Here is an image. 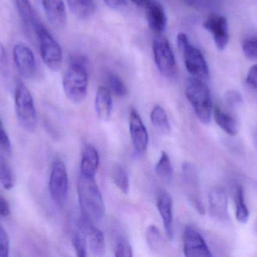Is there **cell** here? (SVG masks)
<instances>
[{
  "instance_id": "obj_1",
  "label": "cell",
  "mask_w": 257,
  "mask_h": 257,
  "mask_svg": "<svg viewBox=\"0 0 257 257\" xmlns=\"http://www.w3.org/2000/svg\"><path fill=\"white\" fill-rule=\"evenodd\" d=\"M77 189L82 218L93 224L100 221L105 212V205L95 178L80 175Z\"/></svg>"
},
{
  "instance_id": "obj_2",
  "label": "cell",
  "mask_w": 257,
  "mask_h": 257,
  "mask_svg": "<svg viewBox=\"0 0 257 257\" xmlns=\"http://www.w3.org/2000/svg\"><path fill=\"white\" fill-rule=\"evenodd\" d=\"M63 87L68 100L75 104L84 101L88 87V72L87 62L83 57H75L65 72Z\"/></svg>"
},
{
  "instance_id": "obj_3",
  "label": "cell",
  "mask_w": 257,
  "mask_h": 257,
  "mask_svg": "<svg viewBox=\"0 0 257 257\" xmlns=\"http://www.w3.org/2000/svg\"><path fill=\"white\" fill-rule=\"evenodd\" d=\"M185 95L202 123L208 125L213 113L211 92L205 81L191 78L186 84Z\"/></svg>"
},
{
  "instance_id": "obj_4",
  "label": "cell",
  "mask_w": 257,
  "mask_h": 257,
  "mask_svg": "<svg viewBox=\"0 0 257 257\" xmlns=\"http://www.w3.org/2000/svg\"><path fill=\"white\" fill-rule=\"evenodd\" d=\"M178 48L182 52L184 64L192 78L206 81L209 78V69L203 54L199 48L191 45L187 35L178 33L177 37Z\"/></svg>"
},
{
  "instance_id": "obj_5",
  "label": "cell",
  "mask_w": 257,
  "mask_h": 257,
  "mask_svg": "<svg viewBox=\"0 0 257 257\" xmlns=\"http://www.w3.org/2000/svg\"><path fill=\"white\" fill-rule=\"evenodd\" d=\"M33 30L37 36L42 60L51 70L57 72L63 63V51L60 44L41 21L37 23Z\"/></svg>"
},
{
  "instance_id": "obj_6",
  "label": "cell",
  "mask_w": 257,
  "mask_h": 257,
  "mask_svg": "<svg viewBox=\"0 0 257 257\" xmlns=\"http://www.w3.org/2000/svg\"><path fill=\"white\" fill-rule=\"evenodd\" d=\"M17 119L21 126L28 132H34L37 127V116L31 92L23 83L17 84L15 91Z\"/></svg>"
},
{
  "instance_id": "obj_7",
  "label": "cell",
  "mask_w": 257,
  "mask_h": 257,
  "mask_svg": "<svg viewBox=\"0 0 257 257\" xmlns=\"http://www.w3.org/2000/svg\"><path fill=\"white\" fill-rule=\"evenodd\" d=\"M153 53L157 69L163 76L172 78L176 73L175 54L169 41L157 36L153 42Z\"/></svg>"
},
{
  "instance_id": "obj_8",
  "label": "cell",
  "mask_w": 257,
  "mask_h": 257,
  "mask_svg": "<svg viewBox=\"0 0 257 257\" xmlns=\"http://www.w3.org/2000/svg\"><path fill=\"white\" fill-rule=\"evenodd\" d=\"M69 179L67 170L61 159H56L51 167L49 178V192L57 205H62L67 198Z\"/></svg>"
},
{
  "instance_id": "obj_9",
  "label": "cell",
  "mask_w": 257,
  "mask_h": 257,
  "mask_svg": "<svg viewBox=\"0 0 257 257\" xmlns=\"http://www.w3.org/2000/svg\"><path fill=\"white\" fill-rule=\"evenodd\" d=\"M203 27L212 36L217 49L223 51L226 48L229 41V32L226 17L211 14L204 21Z\"/></svg>"
},
{
  "instance_id": "obj_10",
  "label": "cell",
  "mask_w": 257,
  "mask_h": 257,
  "mask_svg": "<svg viewBox=\"0 0 257 257\" xmlns=\"http://www.w3.org/2000/svg\"><path fill=\"white\" fill-rule=\"evenodd\" d=\"M13 57L20 75L27 79L33 78L36 72V62L31 48L23 42H18L14 46Z\"/></svg>"
},
{
  "instance_id": "obj_11",
  "label": "cell",
  "mask_w": 257,
  "mask_h": 257,
  "mask_svg": "<svg viewBox=\"0 0 257 257\" xmlns=\"http://www.w3.org/2000/svg\"><path fill=\"white\" fill-rule=\"evenodd\" d=\"M184 253L187 257H211V250L200 233L191 226L185 228L183 234Z\"/></svg>"
},
{
  "instance_id": "obj_12",
  "label": "cell",
  "mask_w": 257,
  "mask_h": 257,
  "mask_svg": "<svg viewBox=\"0 0 257 257\" xmlns=\"http://www.w3.org/2000/svg\"><path fill=\"white\" fill-rule=\"evenodd\" d=\"M128 122L133 146L138 152L143 153L148 147L149 135L140 115L135 109H132L130 111Z\"/></svg>"
},
{
  "instance_id": "obj_13",
  "label": "cell",
  "mask_w": 257,
  "mask_h": 257,
  "mask_svg": "<svg viewBox=\"0 0 257 257\" xmlns=\"http://www.w3.org/2000/svg\"><path fill=\"white\" fill-rule=\"evenodd\" d=\"M81 223L85 231L87 250L92 256H103L105 253V241L103 233L93 223L81 219Z\"/></svg>"
},
{
  "instance_id": "obj_14",
  "label": "cell",
  "mask_w": 257,
  "mask_h": 257,
  "mask_svg": "<svg viewBox=\"0 0 257 257\" xmlns=\"http://www.w3.org/2000/svg\"><path fill=\"white\" fill-rule=\"evenodd\" d=\"M208 203L210 214L214 220L223 221L227 218L228 197L223 189H213L208 196Z\"/></svg>"
},
{
  "instance_id": "obj_15",
  "label": "cell",
  "mask_w": 257,
  "mask_h": 257,
  "mask_svg": "<svg viewBox=\"0 0 257 257\" xmlns=\"http://www.w3.org/2000/svg\"><path fill=\"white\" fill-rule=\"evenodd\" d=\"M42 4L49 22L57 28H63L67 21V13L63 0H42Z\"/></svg>"
},
{
  "instance_id": "obj_16",
  "label": "cell",
  "mask_w": 257,
  "mask_h": 257,
  "mask_svg": "<svg viewBox=\"0 0 257 257\" xmlns=\"http://www.w3.org/2000/svg\"><path fill=\"white\" fill-rule=\"evenodd\" d=\"M157 208L163 220L166 236L169 240L174 238L173 202L168 193L160 195L157 201Z\"/></svg>"
},
{
  "instance_id": "obj_17",
  "label": "cell",
  "mask_w": 257,
  "mask_h": 257,
  "mask_svg": "<svg viewBox=\"0 0 257 257\" xmlns=\"http://www.w3.org/2000/svg\"><path fill=\"white\" fill-rule=\"evenodd\" d=\"M145 16L151 31L160 34L164 31L167 24L164 8L158 1L145 8Z\"/></svg>"
},
{
  "instance_id": "obj_18",
  "label": "cell",
  "mask_w": 257,
  "mask_h": 257,
  "mask_svg": "<svg viewBox=\"0 0 257 257\" xmlns=\"http://www.w3.org/2000/svg\"><path fill=\"white\" fill-rule=\"evenodd\" d=\"M95 109L98 119L102 122L109 120L112 114L113 101L109 90L100 87L96 92L95 98Z\"/></svg>"
},
{
  "instance_id": "obj_19",
  "label": "cell",
  "mask_w": 257,
  "mask_h": 257,
  "mask_svg": "<svg viewBox=\"0 0 257 257\" xmlns=\"http://www.w3.org/2000/svg\"><path fill=\"white\" fill-rule=\"evenodd\" d=\"M99 165V152L92 145H86L81 155V175L95 178Z\"/></svg>"
},
{
  "instance_id": "obj_20",
  "label": "cell",
  "mask_w": 257,
  "mask_h": 257,
  "mask_svg": "<svg viewBox=\"0 0 257 257\" xmlns=\"http://www.w3.org/2000/svg\"><path fill=\"white\" fill-rule=\"evenodd\" d=\"M12 1L16 7L17 11L26 27L30 30H33L39 20L30 0H12Z\"/></svg>"
},
{
  "instance_id": "obj_21",
  "label": "cell",
  "mask_w": 257,
  "mask_h": 257,
  "mask_svg": "<svg viewBox=\"0 0 257 257\" xmlns=\"http://www.w3.org/2000/svg\"><path fill=\"white\" fill-rule=\"evenodd\" d=\"M214 121L223 131L230 136H235L238 132V123L230 115L223 111L220 107L213 109Z\"/></svg>"
},
{
  "instance_id": "obj_22",
  "label": "cell",
  "mask_w": 257,
  "mask_h": 257,
  "mask_svg": "<svg viewBox=\"0 0 257 257\" xmlns=\"http://www.w3.org/2000/svg\"><path fill=\"white\" fill-rule=\"evenodd\" d=\"M69 9L79 19L90 18L95 12L94 0H66Z\"/></svg>"
},
{
  "instance_id": "obj_23",
  "label": "cell",
  "mask_w": 257,
  "mask_h": 257,
  "mask_svg": "<svg viewBox=\"0 0 257 257\" xmlns=\"http://www.w3.org/2000/svg\"><path fill=\"white\" fill-rule=\"evenodd\" d=\"M151 123L160 132L164 134L171 133V125L169 118L164 109L160 105L155 106L151 113Z\"/></svg>"
},
{
  "instance_id": "obj_24",
  "label": "cell",
  "mask_w": 257,
  "mask_h": 257,
  "mask_svg": "<svg viewBox=\"0 0 257 257\" xmlns=\"http://www.w3.org/2000/svg\"><path fill=\"white\" fill-rule=\"evenodd\" d=\"M235 217L239 223L245 224L250 217V212L244 200V190L241 186H238L235 189Z\"/></svg>"
},
{
  "instance_id": "obj_25",
  "label": "cell",
  "mask_w": 257,
  "mask_h": 257,
  "mask_svg": "<svg viewBox=\"0 0 257 257\" xmlns=\"http://www.w3.org/2000/svg\"><path fill=\"white\" fill-rule=\"evenodd\" d=\"M72 244L76 252L77 256L85 257L87 256V241H86L85 231L82 223L80 221L77 225L72 234Z\"/></svg>"
},
{
  "instance_id": "obj_26",
  "label": "cell",
  "mask_w": 257,
  "mask_h": 257,
  "mask_svg": "<svg viewBox=\"0 0 257 257\" xmlns=\"http://www.w3.org/2000/svg\"><path fill=\"white\" fill-rule=\"evenodd\" d=\"M155 172L157 176L165 182H170L173 175V168L170 158L166 152H163L155 166Z\"/></svg>"
},
{
  "instance_id": "obj_27",
  "label": "cell",
  "mask_w": 257,
  "mask_h": 257,
  "mask_svg": "<svg viewBox=\"0 0 257 257\" xmlns=\"http://www.w3.org/2000/svg\"><path fill=\"white\" fill-rule=\"evenodd\" d=\"M107 84L109 92H112L115 96L124 98L128 94L127 88L120 76L114 72L107 74Z\"/></svg>"
},
{
  "instance_id": "obj_28",
  "label": "cell",
  "mask_w": 257,
  "mask_h": 257,
  "mask_svg": "<svg viewBox=\"0 0 257 257\" xmlns=\"http://www.w3.org/2000/svg\"><path fill=\"white\" fill-rule=\"evenodd\" d=\"M146 240L148 246L153 251L159 252L163 250V238L157 226L150 225L147 229Z\"/></svg>"
},
{
  "instance_id": "obj_29",
  "label": "cell",
  "mask_w": 257,
  "mask_h": 257,
  "mask_svg": "<svg viewBox=\"0 0 257 257\" xmlns=\"http://www.w3.org/2000/svg\"><path fill=\"white\" fill-rule=\"evenodd\" d=\"M0 184L5 190H10L15 187V178L9 163L0 157Z\"/></svg>"
},
{
  "instance_id": "obj_30",
  "label": "cell",
  "mask_w": 257,
  "mask_h": 257,
  "mask_svg": "<svg viewBox=\"0 0 257 257\" xmlns=\"http://www.w3.org/2000/svg\"><path fill=\"white\" fill-rule=\"evenodd\" d=\"M113 181L119 190L125 194L130 191V178L127 172L122 166H116L112 173Z\"/></svg>"
},
{
  "instance_id": "obj_31",
  "label": "cell",
  "mask_w": 257,
  "mask_h": 257,
  "mask_svg": "<svg viewBox=\"0 0 257 257\" xmlns=\"http://www.w3.org/2000/svg\"><path fill=\"white\" fill-rule=\"evenodd\" d=\"M183 175L188 185L196 187L199 183V176L196 167L192 163L185 162L183 164Z\"/></svg>"
},
{
  "instance_id": "obj_32",
  "label": "cell",
  "mask_w": 257,
  "mask_h": 257,
  "mask_svg": "<svg viewBox=\"0 0 257 257\" xmlns=\"http://www.w3.org/2000/svg\"><path fill=\"white\" fill-rule=\"evenodd\" d=\"M242 50L247 59L257 60V36L247 38L243 42Z\"/></svg>"
},
{
  "instance_id": "obj_33",
  "label": "cell",
  "mask_w": 257,
  "mask_h": 257,
  "mask_svg": "<svg viewBox=\"0 0 257 257\" xmlns=\"http://www.w3.org/2000/svg\"><path fill=\"white\" fill-rule=\"evenodd\" d=\"M114 256L117 257H132L133 256V249L126 238L120 236L116 241Z\"/></svg>"
},
{
  "instance_id": "obj_34",
  "label": "cell",
  "mask_w": 257,
  "mask_h": 257,
  "mask_svg": "<svg viewBox=\"0 0 257 257\" xmlns=\"http://www.w3.org/2000/svg\"><path fill=\"white\" fill-rule=\"evenodd\" d=\"M11 152H12V146H11L10 139L0 119V152L5 155H10Z\"/></svg>"
},
{
  "instance_id": "obj_35",
  "label": "cell",
  "mask_w": 257,
  "mask_h": 257,
  "mask_svg": "<svg viewBox=\"0 0 257 257\" xmlns=\"http://www.w3.org/2000/svg\"><path fill=\"white\" fill-rule=\"evenodd\" d=\"M10 241L9 235L4 228L0 225V257H8L9 255Z\"/></svg>"
},
{
  "instance_id": "obj_36",
  "label": "cell",
  "mask_w": 257,
  "mask_h": 257,
  "mask_svg": "<svg viewBox=\"0 0 257 257\" xmlns=\"http://www.w3.org/2000/svg\"><path fill=\"white\" fill-rule=\"evenodd\" d=\"M225 101L231 107H237L242 103L243 98L239 92L235 90H229L225 94Z\"/></svg>"
},
{
  "instance_id": "obj_37",
  "label": "cell",
  "mask_w": 257,
  "mask_h": 257,
  "mask_svg": "<svg viewBox=\"0 0 257 257\" xmlns=\"http://www.w3.org/2000/svg\"><path fill=\"white\" fill-rule=\"evenodd\" d=\"M246 84L251 89L257 90V63L250 66L246 76Z\"/></svg>"
},
{
  "instance_id": "obj_38",
  "label": "cell",
  "mask_w": 257,
  "mask_h": 257,
  "mask_svg": "<svg viewBox=\"0 0 257 257\" xmlns=\"http://www.w3.org/2000/svg\"><path fill=\"white\" fill-rule=\"evenodd\" d=\"M9 62H8L7 52L3 43L0 42V72L2 74L8 73Z\"/></svg>"
},
{
  "instance_id": "obj_39",
  "label": "cell",
  "mask_w": 257,
  "mask_h": 257,
  "mask_svg": "<svg viewBox=\"0 0 257 257\" xmlns=\"http://www.w3.org/2000/svg\"><path fill=\"white\" fill-rule=\"evenodd\" d=\"M10 214L11 210L9 202L0 195V217H7Z\"/></svg>"
},
{
  "instance_id": "obj_40",
  "label": "cell",
  "mask_w": 257,
  "mask_h": 257,
  "mask_svg": "<svg viewBox=\"0 0 257 257\" xmlns=\"http://www.w3.org/2000/svg\"><path fill=\"white\" fill-rule=\"evenodd\" d=\"M107 6L112 9H120L126 6V0H103Z\"/></svg>"
},
{
  "instance_id": "obj_41",
  "label": "cell",
  "mask_w": 257,
  "mask_h": 257,
  "mask_svg": "<svg viewBox=\"0 0 257 257\" xmlns=\"http://www.w3.org/2000/svg\"><path fill=\"white\" fill-rule=\"evenodd\" d=\"M132 1L136 3L137 6L145 8V9L147 6L152 4V3H156V2L158 1V0H132Z\"/></svg>"
}]
</instances>
